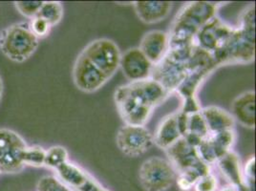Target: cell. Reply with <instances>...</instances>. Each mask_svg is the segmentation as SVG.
I'll use <instances>...</instances> for the list:
<instances>
[{
	"label": "cell",
	"mask_w": 256,
	"mask_h": 191,
	"mask_svg": "<svg viewBox=\"0 0 256 191\" xmlns=\"http://www.w3.org/2000/svg\"><path fill=\"white\" fill-rule=\"evenodd\" d=\"M256 158L252 157L246 164L245 170H243L246 184L254 190V184L256 179Z\"/></svg>",
	"instance_id": "29"
},
{
	"label": "cell",
	"mask_w": 256,
	"mask_h": 191,
	"mask_svg": "<svg viewBox=\"0 0 256 191\" xmlns=\"http://www.w3.org/2000/svg\"><path fill=\"white\" fill-rule=\"evenodd\" d=\"M73 80L76 88L86 93H94L110 80L82 53L76 58L73 68Z\"/></svg>",
	"instance_id": "9"
},
{
	"label": "cell",
	"mask_w": 256,
	"mask_h": 191,
	"mask_svg": "<svg viewBox=\"0 0 256 191\" xmlns=\"http://www.w3.org/2000/svg\"><path fill=\"white\" fill-rule=\"evenodd\" d=\"M46 150L38 146H26L23 149L22 159L24 166H31L34 168H42L44 166Z\"/></svg>",
	"instance_id": "24"
},
{
	"label": "cell",
	"mask_w": 256,
	"mask_h": 191,
	"mask_svg": "<svg viewBox=\"0 0 256 191\" xmlns=\"http://www.w3.org/2000/svg\"><path fill=\"white\" fill-rule=\"evenodd\" d=\"M193 188L195 191H216L218 188V182L210 172L197 180Z\"/></svg>",
	"instance_id": "27"
},
{
	"label": "cell",
	"mask_w": 256,
	"mask_h": 191,
	"mask_svg": "<svg viewBox=\"0 0 256 191\" xmlns=\"http://www.w3.org/2000/svg\"><path fill=\"white\" fill-rule=\"evenodd\" d=\"M234 28L218 16L206 23L196 34L195 44L208 53L214 54L230 38Z\"/></svg>",
	"instance_id": "11"
},
{
	"label": "cell",
	"mask_w": 256,
	"mask_h": 191,
	"mask_svg": "<svg viewBox=\"0 0 256 191\" xmlns=\"http://www.w3.org/2000/svg\"><path fill=\"white\" fill-rule=\"evenodd\" d=\"M120 68L128 80L134 82L151 78L154 65L140 50L139 47H134L122 54Z\"/></svg>",
	"instance_id": "13"
},
{
	"label": "cell",
	"mask_w": 256,
	"mask_h": 191,
	"mask_svg": "<svg viewBox=\"0 0 256 191\" xmlns=\"http://www.w3.org/2000/svg\"><path fill=\"white\" fill-rule=\"evenodd\" d=\"M38 16L48 22L49 25L53 27L62 22L64 16V7L62 3L58 1H43Z\"/></svg>",
	"instance_id": "21"
},
{
	"label": "cell",
	"mask_w": 256,
	"mask_h": 191,
	"mask_svg": "<svg viewBox=\"0 0 256 191\" xmlns=\"http://www.w3.org/2000/svg\"><path fill=\"white\" fill-rule=\"evenodd\" d=\"M182 138L181 128L179 124L178 112L166 116L157 128L155 135H153L154 144L160 148L166 150Z\"/></svg>",
	"instance_id": "16"
},
{
	"label": "cell",
	"mask_w": 256,
	"mask_h": 191,
	"mask_svg": "<svg viewBox=\"0 0 256 191\" xmlns=\"http://www.w3.org/2000/svg\"><path fill=\"white\" fill-rule=\"evenodd\" d=\"M232 116L244 128H256V92L246 91L232 104Z\"/></svg>",
	"instance_id": "15"
},
{
	"label": "cell",
	"mask_w": 256,
	"mask_h": 191,
	"mask_svg": "<svg viewBox=\"0 0 256 191\" xmlns=\"http://www.w3.org/2000/svg\"><path fill=\"white\" fill-rule=\"evenodd\" d=\"M56 170L58 178L72 191H109L86 170L69 160Z\"/></svg>",
	"instance_id": "12"
},
{
	"label": "cell",
	"mask_w": 256,
	"mask_h": 191,
	"mask_svg": "<svg viewBox=\"0 0 256 191\" xmlns=\"http://www.w3.org/2000/svg\"><path fill=\"white\" fill-rule=\"evenodd\" d=\"M0 173H1V171H0Z\"/></svg>",
	"instance_id": "31"
},
{
	"label": "cell",
	"mask_w": 256,
	"mask_h": 191,
	"mask_svg": "<svg viewBox=\"0 0 256 191\" xmlns=\"http://www.w3.org/2000/svg\"><path fill=\"white\" fill-rule=\"evenodd\" d=\"M82 53L109 78L120 68L122 52L112 40L106 38L95 40L89 43Z\"/></svg>",
	"instance_id": "6"
},
{
	"label": "cell",
	"mask_w": 256,
	"mask_h": 191,
	"mask_svg": "<svg viewBox=\"0 0 256 191\" xmlns=\"http://www.w3.org/2000/svg\"><path fill=\"white\" fill-rule=\"evenodd\" d=\"M24 144H26L25 140L14 131L6 128H0V160L12 148Z\"/></svg>",
	"instance_id": "22"
},
{
	"label": "cell",
	"mask_w": 256,
	"mask_h": 191,
	"mask_svg": "<svg viewBox=\"0 0 256 191\" xmlns=\"http://www.w3.org/2000/svg\"><path fill=\"white\" fill-rule=\"evenodd\" d=\"M212 54L216 67L224 64H250L256 58V9L252 5L242 14L239 28Z\"/></svg>",
	"instance_id": "1"
},
{
	"label": "cell",
	"mask_w": 256,
	"mask_h": 191,
	"mask_svg": "<svg viewBox=\"0 0 256 191\" xmlns=\"http://www.w3.org/2000/svg\"><path fill=\"white\" fill-rule=\"evenodd\" d=\"M200 113L208 129L210 134L234 130L235 120L232 114L223 108L215 106L201 108Z\"/></svg>",
	"instance_id": "18"
},
{
	"label": "cell",
	"mask_w": 256,
	"mask_h": 191,
	"mask_svg": "<svg viewBox=\"0 0 256 191\" xmlns=\"http://www.w3.org/2000/svg\"><path fill=\"white\" fill-rule=\"evenodd\" d=\"M210 135L208 129L200 112L188 115L186 130L182 138H186L190 144L197 148L199 144Z\"/></svg>",
	"instance_id": "19"
},
{
	"label": "cell",
	"mask_w": 256,
	"mask_h": 191,
	"mask_svg": "<svg viewBox=\"0 0 256 191\" xmlns=\"http://www.w3.org/2000/svg\"><path fill=\"white\" fill-rule=\"evenodd\" d=\"M235 138L234 130L210 134L196 148L199 157L208 166L217 162L226 154L232 151Z\"/></svg>",
	"instance_id": "10"
},
{
	"label": "cell",
	"mask_w": 256,
	"mask_h": 191,
	"mask_svg": "<svg viewBox=\"0 0 256 191\" xmlns=\"http://www.w3.org/2000/svg\"><path fill=\"white\" fill-rule=\"evenodd\" d=\"M219 5L212 2H190L186 5L172 24L170 48L182 47L195 43L196 34L206 23L216 16Z\"/></svg>",
	"instance_id": "2"
},
{
	"label": "cell",
	"mask_w": 256,
	"mask_h": 191,
	"mask_svg": "<svg viewBox=\"0 0 256 191\" xmlns=\"http://www.w3.org/2000/svg\"><path fill=\"white\" fill-rule=\"evenodd\" d=\"M68 157L69 155L67 149L60 146H54L46 150L44 166L56 170L62 164L69 160Z\"/></svg>",
	"instance_id": "23"
},
{
	"label": "cell",
	"mask_w": 256,
	"mask_h": 191,
	"mask_svg": "<svg viewBox=\"0 0 256 191\" xmlns=\"http://www.w3.org/2000/svg\"><path fill=\"white\" fill-rule=\"evenodd\" d=\"M115 94L128 96L142 106L154 109L166 100L170 92L159 82L150 78L122 85L118 88Z\"/></svg>",
	"instance_id": "7"
},
{
	"label": "cell",
	"mask_w": 256,
	"mask_h": 191,
	"mask_svg": "<svg viewBox=\"0 0 256 191\" xmlns=\"http://www.w3.org/2000/svg\"><path fill=\"white\" fill-rule=\"evenodd\" d=\"M29 27H30V30L32 31V34L38 40L48 36V34L50 32V30L52 28L48 22H45L44 20L38 18V16H36L31 20Z\"/></svg>",
	"instance_id": "28"
},
{
	"label": "cell",
	"mask_w": 256,
	"mask_h": 191,
	"mask_svg": "<svg viewBox=\"0 0 256 191\" xmlns=\"http://www.w3.org/2000/svg\"><path fill=\"white\" fill-rule=\"evenodd\" d=\"M139 49L154 66L160 64L170 49V36L160 30L146 32L140 42Z\"/></svg>",
	"instance_id": "14"
},
{
	"label": "cell",
	"mask_w": 256,
	"mask_h": 191,
	"mask_svg": "<svg viewBox=\"0 0 256 191\" xmlns=\"http://www.w3.org/2000/svg\"><path fill=\"white\" fill-rule=\"evenodd\" d=\"M38 191H72L56 176H44L38 182Z\"/></svg>",
	"instance_id": "25"
},
{
	"label": "cell",
	"mask_w": 256,
	"mask_h": 191,
	"mask_svg": "<svg viewBox=\"0 0 256 191\" xmlns=\"http://www.w3.org/2000/svg\"><path fill=\"white\" fill-rule=\"evenodd\" d=\"M168 160L177 172V184L182 191L193 188L201 177L210 173V166L204 162L197 148L182 138L166 149Z\"/></svg>",
	"instance_id": "3"
},
{
	"label": "cell",
	"mask_w": 256,
	"mask_h": 191,
	"mask_svg": "<svg viewBox=\"0 0 256 191\" xmlns=\"http://www.w3.org/2000/svg\"><path fill=\"white\" fill-rule=\"evenodd\" d=\"M221 191H238L236 188H235L234 186H226L224 188L223 190Z\"/></svg>",
	"instance_id": "30"
},
{
	"label": "cell",
	"mask_w": 256,
	"mask_h": 191,
	"mask_svg": "<svg viewBox=\"0 0 256 191\" xmlns=\"http://www.w3.org/2000/svg\"><path fill=\"white\" fill-rule=\"evenodd\" d=\"M14 4L22 16L32 20L38 16V14L42 6L43 1H18L14 2Z\"/></svg>",
	"instance_id": "26"
},
{
	"label": "cell",
	"mask_w": 256,
	"mask_h": 191,
	"mask_svg": "<svg viewBox=\"0 0 256 191\" xmlns=\"http://www.w3.org/2000/svg\"><path fill=\"white\" fill-rule=\"evenodd\" d=\"M177 172L168 160L151 157L144 160L139 170L140 186L146 191H166L176 180Z\"/></svg>",
	"instance_id": "5"
},
{
	"label": "cell",
	"mask_w": 256,
	"mask_h": 191,
	"mask_svg": "<svg viewBox=\"0 0 256 191\" xmlns=\"http://www.w3.org/2000/svg\"><path fill=\"white\" fill-rule=\"evenodd\" d=\"M133 5L140 20L146 24L162 22L172 9L170 1H136Z\"/></svg>",
	"instance_id": "17"
},
{
	"label": "cell",
	"mask_w": 256,
	"mask_h": 191,
	"mask_svg": "<svg viewBox=\"0 0 256 191\" xmlns=\"http://www.w3.org/2000/svg\"><path fill=\"white\" fill-rule=\"evenodd\" d=\"M26 144L12 148L2 159L0 160V171L3 173H18L24 168L22 154Z\"/></svg>",
	"instance_id": "20"
},
{
	"label": "cell",
	"mask_w": 256,
	"mask_h": 191,
	"mask_svg": "<svg viewBox=\"0 0 256 191\" xmlns=\"http://www.w3.org/2000/svg\"><path fill=\"white\" fill-rule=\"evenodd\" d=\"M116 144L128 157H138L154 144L153 135L144 126L124 124L118 130Z\"/></svg>",
	"instance_id": "8"
},
{
	"label": "cell",
	"mask_w": 256,
	"mask_h": 191,
	"mask_svg": "<svg viewBox=\"0 0 256 191\" xmlns=\"http://www.w3.org/2000/svg\"><path fill=\"white\" fill-rule=\"evenodd\" d=\"M38 44L40 40L32 34L29 25L14 24L6 30L1 50L12 62H23L36 52Z\"/></svg>",
	"instance_id": "4"
}]
</instances>
